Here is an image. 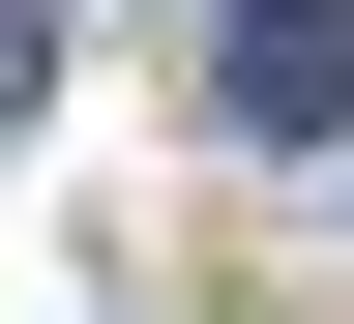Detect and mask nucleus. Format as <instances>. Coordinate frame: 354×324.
<instances>
[{"label": "nucleus", "mask_w": 354, "mask_h": 324, "mask_svg": "<svg viewBox=\"0 0 354 324\" xmlns=\"http://www.w3.org/2000/svg\"><path fill=\"white\" fill-rule=\"evenodd\" d=\"M30 118H59V0H0V148H30Z\"/></svg>", "instance_id": "f03ea898"}, {"label": "nucleus", "mask_w": 354, "mask_h": 324, "mask_svg": "<svg viewBox=\"0 0 354 324\" xmlns=\"http://www.w3.org/2000/svg\"><path fill=\"white\" fill-rule=\"evenodd\" d=\"M207 118L236 148H354V0H236L207 30Z\"/></svg>", "instance_id": "f257e3e1"}]
</instances>
